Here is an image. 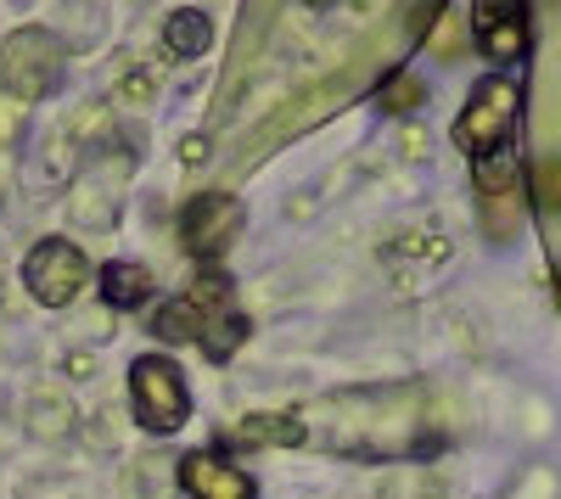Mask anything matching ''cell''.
<instances>
[{"label": "cell", "instance_id": "cell-1", "mask_svg": "<svg viewBox=\"0 0 561 499\" xmlns=\"http://www.w3.org/2000/svg\"><path fill=\"white\" fill-rule=\"evenodd\" d=\"M129 404H135V421L158 438H169L192 421V387H185V376L169 353H140L129 365Z\"/></svg>", "mask_w": 561, "mask_h": 499}, {"label": "cell", "instance_id": "cell-2", "mask_svg": "<svg viewBox=\"0 0 561 499\" xmlns=\"http://www.w3.org/2000/svg\"><path fill=\"white\" fill-rule=\"evenodd\" d=\"M517 107H523V96H517V84H511L505 73L478 79L472 84V102H466L460 118H455V147L466 158H478V163L494 158V152H505L511 129H517Z\"/></svg>", "mask_w": 561, "mask_h": 499}, {"label": "cell", "instance_id": "cell-3", "mask_svg": "<svg viewBox=\"0 0 561 499\" xmlns=\"http://www.w3.org/2000/svg\"><path fill=\"white\" fill-rule=\"evenodd\" d=\"M230 321V287L219 269H203V281L185 292V298H169L158 314H152V332L163 343H214V326Z\"/></svg>", "mask_w": 561, "mask_h": 499}, {"label": "cell", "instance_id": "cell-4", "mask_svg": "<svg viewBox=\"0 0 561 499\" xmlns=\"http://www.w3.org/2000/svg\"><path fill=\"white\" fill-rule=\"evenodd\" d=\"M90 281H96V264H90L73 242H62V236L39 242V247L23 258V287H28V298L45 303V309H68Z\"/></svg>", "mask_w": 561, "mask_h": 499}, {"label": "cell", "instance_id": "cell-5", "mask_svg": "<svg viewBox=\"0 0 561 499\" xmlns=\"http://www.w3.org/2000/svg\"><path fill=\"white\" fill-rule=\"evenodd\" d=\"M237 231H242V202L230 192H197L180 213V247L203 264H214L230 242H237Z\"/></svg>", "mask_w": 561, "mask_h": 499}, {"label": "cell", "instance_id": "cell-6", "mask_svg": "<svg viewBox=\"0 0 561 499\" xmlns=\"http://www.w3.org/2000/svg\"><path fill=\"white\" fill-rule=\"evenodd\" d=\"M51 79H57V39H45L39 28L12 34L7 51H0V84H7L12 96L23 90V102H34Z\"/></svg>", "mask_w": 561, "mask_h": 499}, {"label": "cell", "instance_id": "cell-7", "mask_svg": "<svg viewBox=\"0 0 561 499\" xmlns=\"http://www.w3.org/2000/svg\"><path fill=\"white\" fill-rule=\"evenodd\" d=\"M528 0H472V39L489 62H517L528 51Z\"/></svg>", "mask_w": 561, "mask_h": 499}, {"label": "cell", "instance_id": "cell-8", "mask_svg": "<svg viewBox=\"0 0 561 499\" xmlns=\"http://www.w3.org/2000/svg\"><path fill=\"white\" fill-rule=\"evenodd\" d=\"M180 488L192 499H259L253 477L242 466H230L225 455H214V449H197V455L180 461Z\"/></svg>", "mask_w": 561, "mask_h": 499}, {"label": "cell", "instance_id": "cell-9", "mask_svg": "<svg viewBox=\"0 0 561 499\" xmlns=\"http://www.w3.org/2000/svg\"><path fill=\"white\" fill-rule=\"evenodd\" d=\"M96 287H102V298H107L113 309H140V303L152 298V276H147L140 264H124V258L102 269Z\"/></svg>", "mask_w": 561, "mask_h": 499}, {"label": "cell", "instance_id": "cell-10", "mask_svg": "<svg viewBox=\"0 0 561 499\" xmlns=\"http://www.w3.org/2000/svg\"><path fill=\"white\" fill-rule=\"evenodd\" d=\"M163 45H169V57H203L208 45H214L208 12H174V18L163 23Z\"/></svg>", "mask_w": 561, "mask_h": 499}, {"label": "cell", "instance_id": "cell-11", "mask_svg": "<svg viewBox=\"0 0 561 499\" xmlns=\"http://www.w3.org/2000/svg\"><path fill=\"white\" fill-rule=\"evenodd\" d=\"M237 443H304V427L293 421V416H253V421H242L237 432H230Z\"/></svg>", "mask_w": 561, "mask_h": 499}, {"label": "cell", "instance_id": "cell-12", "mask_svg": "<svg viewBox=\"0 0 561 499\" xmlns=\"http://www.w3.org/2000/svg\"><path fill=\"white\" fill-rule=\"evenodd\" d=\"M534 202H539L545 213H561V158L534 163Z\"/></svg>", "mask_w": 561, "mask_h": 499}, {"label": "cell", "instance_id": "cell-13", "mask_svg": "<svg viewBox=\"0 0 561 499\" xmlns=\"http://www.w3.org/2000/svg\"><path fill=\"white\" fill-rule=\"evenodd\" d=\"M382 107H388V113H410V107H421V79L393 73V79L382 84Z\"/></svg>", "mask_w": 561, "mask_h": 499}, {"label": "cell", "instance_id": "cell-14", "mask_svg": "<svg viewBox=\"0 0 561 499\" xmlns=\"http://www.w3.org/2000/svg\"><path fill=\"white\" fill-rule=\"evenodd\" d=\"M309 7H332V0H309Z\"/></svg>", "mask_w": 561, "mask_h": 499}, {"label": "cell", "instance_id": "cell-15", "mask_svg": "<svg viewBox=\"0 0 561 499\" xmlns=\"http://www.w3.org/2000/svg\"><path fill=\"white\" fill-rule=\"evenodd\" d=\"M556 298H561V276H556Z\"/></svg>", "mask_w": 561, "mask_h": 499}]
</instances>
